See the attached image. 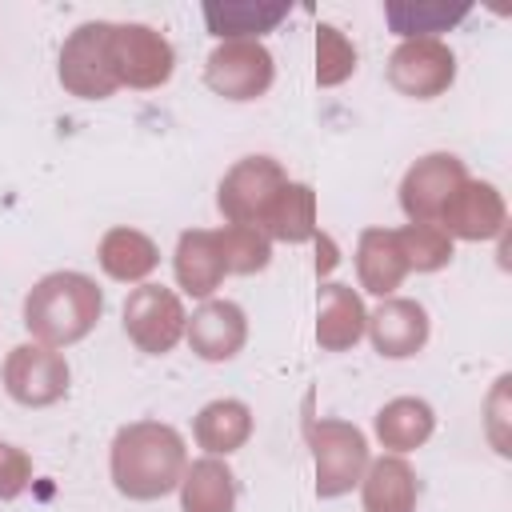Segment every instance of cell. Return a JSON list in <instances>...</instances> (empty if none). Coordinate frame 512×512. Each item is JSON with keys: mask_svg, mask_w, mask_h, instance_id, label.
<instances>
[{"mask_svg": "<svg viewBox=\"0 0 512 512\" xmlns=\"http://www.w3.org/2000/svg\"><path fill=\"white\" fill-rule=\"evenodd\" d=\"M184 468H188L184 436L164 420H136L112 436L108 472L116 492L128 500L148 504L168 496L172 488H180Z\"/></svg>", "mask_w": 512, "mask_h": 512, "instance_id": "1", "label": "cell"}, {"mask_svg": "<svg viewBox=\"0 0 512 512\" xmlns=\"http://www.w3.org/2000/svg\"><path fill=\"white\" fill-rule=\"evenodd\" d=\"M104 316V292L84 272H48L24 296V328L36 344H80Z\"/></svg>", "mask_w": 512, "mask_h": 512, "instance_id": "2", "label": "cell"}, {"mask_svg": "<svg viewBox=\"0 0 512 512\" xmlns=\"http://www.w3.org/2000/svg\"><path fill=\"white\" fill-rule=\"evenodd\" d=\"M56 76L64 92L76 100H108L120 88L116 64H112V20L76 24L60 44Z\"/></svg>", "mask_w": 512, "mask_h": 512, "instance_id": "3", "label": "cell"}, {"mask_svg": "<svg viewBox=\"0 0 512 512\" xmlns=\"http://www.w3.org/2000/svg\"><path fill=\"white\" fill-rule=\"evenodd\" d=\"M308 448L316 468V496L336 500L352 492L368 468V436L348 420H312L308 424Z\"/></svg>", "mask_w": 512, "mask_h": 512, "instance_id": "4", "label": "cell"}, {"mask_svg": "<svg viewBox=\"0 0 512 512\" xmlns=\"http://www.w3.org/2000/svg\"><path fill=\"white\" fill-rule=\"evenodd\" d=\"M284 184H288V172H284L280 160H272V156H244V160H236L224 172V180L216 188V208H220V216L228 224L260 228Z\"/></svg>", "mask_w": 512, "mask_h": 512, "instance_id": "5", "label": "cell"}, {"mask_svg": "<svg viewBox=\"0 0 512 512\" xmlns=\"http://www.w3.org/2000/svg\"><path fill=\"white\" fill-rule=\"evenodd\" d=\"M112 64H116L120 88L148 92V88H160L172 80L176 48L160 28L128 20V24H112Z\"/></svg>", "mask_w": 512, "mask_h": 512, "instance_id": "6", "label": "cell"}, {"mask_svg": "<svg viewBox=\"0 0 512 512\" xmlns=\"http://www.w3.org/2000/svg\"><path fill=\"white\" fill-rule=\"evenodd\" d=\"M276 80V60L260 40H224L204 60V84L224 100H260Z\"/></svg>", "mask_w": 512, "mask_h": 512, "instance_id": "7", "label": "cell"}, {"mask_svg": "<svg viewBox=\"0 0 512 512\" xmlns=\"http://www.w3.org/2000/svg\"><path fill=\"white\" fill-rule=\"evenodd\" d=\"M120 316H124L128 340L140 352H148V356L172 352L180 344V336H184V324H188V312H184L180 296L172 288H164V284H140V288H132L128 300H124V308H120Z\"/></svg>", "mask_w": 512, "mask_h": 512, "instance_id": "8", "label": "cell"}, {"mask_svg": "<svg viewBox=\"0 0 512 512\" xmlns=\"http://www.w3.org/2000/svg\"><path fill=\"white\" fill-rule=\"evenodd\" d=\"M4 392L24 408H48L68 396V360L48 344H16L0 368Z\"/></svg>", "mask_w": 512, "mask_h": 512, "instance_id": "9", "label": "cell"}, {"mask_svg": "<svg viewBox=\"0 0 512 512\" xmlns=\"http://www.w3.org/2000/svg\"><path fill=\"white\" fill-rule=\"evenodd\" d=\"M456 80V52L444 40H400L388 56V84L412 100H436Z\"/></svg>", "mask_w": 512, "mask_h": 512, "instance_id": "10", "label": "cell"}, {"mask_svg": "<svg viewBox=\"0 0 512 512\" xmlns=\"http://www.w3.org/2000/svg\"><path fill=\"white\" fill-rule=\"evenodd\" d=\"M464 180H468V172H464L460 156H452V152L420 156L400 180V208H404L408 224H436Z\"/></svg>", "mask_w": 512, "mask_h": 512, "instance_id": "11", "label": "cell"}, {"mask_svg": "<svg viewBox=\"0 0 512 512\" xmlns=\"http://www.w3.org/2000/svg\"><path fill=\"white\" fill-rule=\"evenodd\" d=\"M428 308L412 296H384L368 312V340L384 360H408L428 344Z\"/></svg>", "mask_w": 512, "mask_h": 512, "instance_id": "12", "label": "cell"}, {"mask_svg": "<svg viewBox=\"0 0 512 512\" xmlns=\"http://www.w3.org/2000/svg\"><path fill=\"white\" fill-rule=\"evenodd\" d=\"M452 240H496L504 236L508 208L492 180H464L460 192L448 200V208L436 220Z\"/></svg>", "mask_w": 512, "mask_h": 512, "instance_id": "13", "label": "cell"}, {"mask_svg": "<svg viewBox=\"0 0 512 512\" xmlns=\"http://www.w3.org/2000/svg\"><path fill=\"white\" fill-rule=\"evenodd\" d=\"M184 340L188 348L208 360V364H224L232 356H240L244 340H248V316L236 300H204L188 324H184Z\"/></svg>", "mask_w": 512, "mask_h": 512, "instance_id": "14", "label": "cell"}, {"mask_svg": "<svg viewBox=\"0 0 512 512\" xmlns=\"http://www.w3.org/2000/svg\"><path fill=\"white\" fill-rule=\"evenodd\" d=\"M364 324H368V308H364V300H360V292L352 284H340V280L320 284V296H316V344L324 352L356 348V340L364 336Z\"/></svg>", "mask_w": 512, "mask_h": 512, "instance_id": "15", "label": "cell"}, {"mask_svg": "<svg viewBox=\"0 0 512 512\" xmlns=\"http://www.w3.org/2000/svg\"><path fill=\"white\" fill-rule=\"evenodd\" d=\"M172 272H176V284H180L188 296L212 300V292H216V288L224 284V276H228L224 256H220V244H216V232H208V228H188V232H180L176 252H172Z\"/></svg>", "mask_w": 512, "mask_h": 512, "instance_id": "16", "label": "cell"}, {"mask_svg": "<svg viewBox=\"0 0 512 512\" xmlns=\"http://www.w3.org/2000/svg\"><path fill=\"white\" fill-rule=\"evenodd\" d=\"M416 472L404 456H376L368 460L364 476H360V504L364 512H416Z\"/></svg>", "mask_w": 512, "mask_h": 512, "instance_id": "17", "label": "cell"}, {"mask_svg": "<svg viewBox=\"0 0 512 512\" xmlns=\"http://www.w3.org/2000/svg\"><path fill=\"white\" fill-rule=\"evenodd\" d=\"M288 16L284 0H208L204 4V24L208 32L224 40H260Z\"/></svg>", "mask_w": 512, "mask_h": 512, "instance_id": "18", "label": "cell"}, {"mask_svg": "<svg viewBox=\"0 0 512 512\" xmlns=\"http://www.w3.org/2000/svg\"><path fill=\"white\" fill-rule=\"evenodd\" d=\"M408 276V264L400 256L392 228H364L356 240V280L372 296H392Z\"/></svg>", "mask_w": 512, "mask_h": 512, "instance_id": "19", "label": "cell"}, {"mask_svg": "<svg viewBox=\"0 0 512 512\" xmlns=\"http://www.w3.org/2000/svg\"><path fill=\"white\" fill-rule=\"evenodd\" d=\"M96 260H100L104 276H112L120 284H144L156 272V264H160V248L140 228H124L120 224V228H108L100 236Z\"/></svg>", "mask_w": 512, "mask_h": 512, "instance_id": "20", "label": "cell"}, {"mask_svg": "<svg viewBox=\"0 0 512 512\" xmlns=\"http://www.w3.org/2000/svg\"><path fill=\"white\" fill-rule=\"evenodd\" d=\"M192 436L204 448V456H220L224 460V456H232V452H240L248 444V436H252V408L244 400H232V396L212 400V404H204L196 412Z\"/></svg>", "mask_w": 512, "mask_h": 512, "instance_id": "21", "label": "cell"}, {"mask_svg": "<svg viewBox=\"0 0 512 512\" xmlns=\"http://www.w3.org/2000/svg\"><path fill=\"white\" fill-rule=\"evenodd\" d=\"M372 428H376V440H380L392 456H404V452L420 448V444L436 432V412H432V404L420 400V396H396V400H388V404L376 412Z\"/></svg>", "mask_w": 512, "mask_h": 512, "instance_id": "22", "label": "cell"}, {"mask_svg": "<svg viewBox=\"0 0 512 512\" xmlns=\"http://www.w3.org/2000/svg\"><path fill=\"white\" fill-rule=\"evenodd\" d=\"M180 512H236V476L220 456H200L184 468Z\"/></svg>", "mask_w": 512, "mask_h": 512, "instance_id": "23", "label": "cell"}, {"mask_svg": "<svg viewBox=\"0 0 512 512\" xmlns=\"http://www.w3.org/2000/svg\"><path fill=\"white\" fill-rule=\"evenodd\" d=\"M260 232L268 240H284V244H304L316 240V192L304 180H288L280 188V196L272 200Z\"/></svg>", "mask_w": 512, "mask_h": 512, "instance_id": "24", "label": "cell"}, {"mask_svg": "<svg viewBox=\"0 0 512 512\" xmlns=\"http://www.w3.org/2000/svg\"><path fill=\"white\" fill-rule=\"evenodd\" d=\"M472 12V4H444V0H388L384 4V20L400 40H440V32H448L456 20H464Z\"/></svg>", "mask_w": 512, "mask_h": 512, "instance_id": "25", "label": "cell"}, {"mask_svg": "<svg viewBox=\"0 0 512 512\" xmlns=\"http://www.w3.org/2000/svg\"><path fill=\"white\" fill-rule=\"evenodd\" d=\"M216 244L224 256V268L236 276H252L264 272L272 260V240L260 228H244V224H224L216 228Z\"/></svg>", "mask_w": 512, "mask_h": 512, "instance_id": "26", "label": "cell"}, {"mask_svg": "<svg viewBox=\"0 0 512 512\" xmlns=\"http://www.w3.org/2000/svg\"><path fill=\"white\" fill-rule=\"evenodd\" d=\"M396 244L408 272H440L452 260V236L440 224H404L396 228Z\"/></svg>", "mask_w": 512, "mask_h": 512, "instance_id": "27", "label": "cell"}, {"mask_svg": "<svg viewBox=\"0 0 512 512\" xmlns=\"http://www.w3.org/2000/svg\"><path fill=\"white\" fill-rule=\"evenodd\" d=\"M352 72H356V44L336 24H320L316 28V84L336 88Z\"/></svg>", "mask_w": 512, "mask_h": 512, "instance_id": "28", "label": "cell"}, {"mask_svg": "<svg viewBox=\"0 0 512 512\" xmlns=\"http://www.w3.org/2000/svg\"><path fill=\"white\" fill-rule=\"evenodd\" d=\"M32 484V456L20 444L0 440V500H16Z\"/></svg>", "mask_w": 512, "mask_h": 512, "instance_id": "29", "label": "cell"}]
</instances>
